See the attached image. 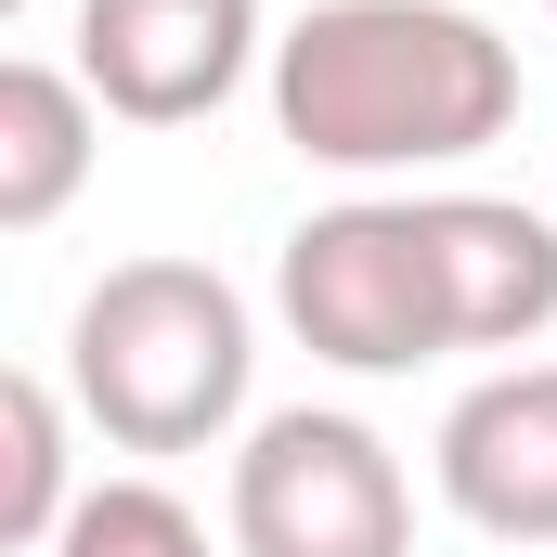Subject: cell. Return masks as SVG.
<instances>
[{"label": "cell", "mask_w": 557, "mask_h": 557, "mask_svg": "<svg viewBox=\"0 0 557 557\" xmlns=\"http://www.w3.org/2000/svg\"><path fill=\"white\" fill-rule=\"evenodd\" d=\"M78 519V480H65V389L39 363L0 376V545L52 557V532Z\"/></svg>", "instance_id": "9"}, {"label": "cell", "mask_w": 557, "mask_h": 557, "mask_svg": "<svg viewBox=\"0 0 557 557\" xmlns=\"http://www.w3.org/2000/svg\"><path fill=\"white\" fill-rule=\"evenodd\" d=\"M91 156H104V104H91V78L52 65V52H13V65H0V234L65 221L78 182H91Z\"/></svg>", "instance_id": "8"}, {"label": "cell", "mask_w": 557, "mask_h": 557, "mask_svg": "<svg viewBox=\"0 0 557 557\" xmlns=\"http://www.w3.org/2000/svg\"><path fill=\"white\" fill-rule=\"evenodd\" d=\"M260 0H78V78L131 131H195L247 91Z\"/></svg>", "instance_id": "5"}, {"label": "cell", "mask_w": 557, "mask_h": 557, "mask_svg": "<svg viewBox=\"0 0 557 557\" xmlns=\"http://www.w3.org/2000/svg\"><path fill=\"white\" fill-rule=\"evenodd\" d=\"M454 350H532L557 324V221L519 195H416Z\"/></svg>", "instance_id": "7"}, {"label": "cell", "mask_w": 557, "mask_h": 557, "mask_svg": "<svg viewBox=\"0 0 557 557\" xmlns=\"http://www.w3.org/2000/svg\"><path fill=\"white\" fill-rule=\"evenodd\" d=\"M273 298L298 324L311 363L337 376H416L454 350V311H441V260H428L416 195H350V208H311L273 260Z\"/></svg>", "instance_id": "3"}, {"label": "cell", "mask_w": 557, "mask_h": 557, "mask_svg": "<svg viewBox=\"0 0 557 557\" xmlns=\"http://www.w3.org/2000/svg\"><path fill=\"white\" fill-rule=\"evenodd\" d=\"M519 117V39L467 0H311L273 39V131L337 182L467 169Z\"/></svg>", "instance_id": "1"}, {"label": "cell", "mask_w": 557, "mask_h": 557, "mask_svg": "<svg viewBox=\"0 0 557 557\" xmlns=\"http://www.w3.org/2000/svg\"><path fill=\"white\" fill-rule=\"evenodd\" d=\"M247 298L208 260H117L65 324V403L104 428L117 454H208L247 428Z\"/></svg>", "instance_id": "2"}, {"label": "cell", "mask_w": 557, "mask_h": 557, "mask_svg": "<svg viewBox=\"0 0 557 557\" xmlns=\"http://www.w3.org/2000/svg\"><path fill=\"white\" fill-rule=\"evenodd\" d=\"M0 13H26V0H0Z\"/></svg>", "instance_id": "11"}, {"label": "cell", "mask_w": 557, "mask_h": 557, "mask_svg": "<svg viewBox=\"0 0 557 557\" xmlns=\"http://www.w3.org/2000/svg\"><path fill=\"white\" fill-rule=\"evenodd\" d=\"M234 557H416V480L363 416L285 403L234 454Z\"/></svg>", "instance_id": "4"}, {"label": "cell", "mask_w": 557, "mask_h": 557, "mask_svg": "<svg viewBox=\"0 0 557 557\" xmlns=\"http://www.w3.org/2000/svg\"><path fill=\"white\" fill-rule=\"evenodd\" d=\"M545 13H557V0H545Z\"/></svg>", "instance_id": "12"}, {"label": "cell", "mask_w": 557, "mask_h": 557, "mask_svg": "<svg viewBox=\"0 0 557 557\" xmlns=\"http://www.w3.org/2000/svg\"><path fill=\"white\" fill-rule=\"evenodd\" d=\"M428 467H441V506H454L467 532H493V545H557V363L480 376V389L441 416Z\"/></svg>", "instance_id": "6"}, {"label": "cell", "mask_w": 557, "mask_h": 557, "mask_svg": "<svg viewBox=\"0 0 557 557\" xmlns=\"http://www.w3.org/2000/svg\"><path fill=\"white\" fill-rule=\"evenodd\" d=\"M52 557H208V519L169 480H91L78 519L52 532Z\"/></svg>", "instance_id": "10"}]
</instances>
